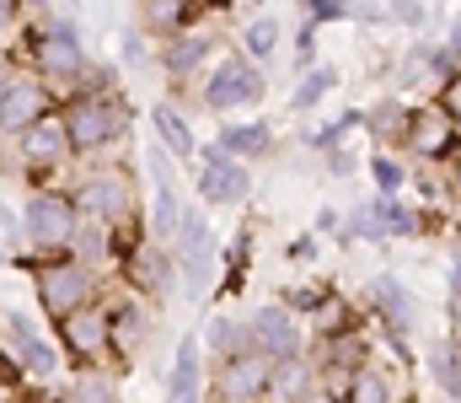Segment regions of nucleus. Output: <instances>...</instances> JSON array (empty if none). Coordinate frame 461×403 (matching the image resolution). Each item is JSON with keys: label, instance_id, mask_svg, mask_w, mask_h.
Masks as SVG:
<instances>
[{"label": "nucleus", "instance_id": "1", "mask_svg": "<svg viewBox=\"0 0 461 403\" xmlns=\"http://www.w3.org/2000/svg\"><path fill=\"white\" fill-rule=\"evenodd\" d=\"M76 210L81 215H92V221H103V226H113L118 237H129V243H140V205H134V178L123 172V167H92L81 183H76Z\"/></svg>", "mask_w": 461, "mask_h": 403}, {"label": "nucleus", "instance_id": "2", "mask_svg": "<svg viewBox=\"0 0 461 403\" xmlns=\"http://www.w3.org/2000/svg\"><path fill=\"white\" fill-rule=\"evenodd\" d=\"M59 119H65V134H70L76 156H97L129 130V114H123V103L113 92H70L59 103Z\"/></svg>", "mask_w": 461, "mask_h": 403}, {"label": "nucleus", "instance_id": "3", "mask_svg": "<svg viewBox=\"0 0 461 403\" xmlns=\"http://www.w3.org/2000/svg\"><path fill=\"white\" fill-rule=\"evenodd\" d=\"M22 226H27V243H32V248H43V253H70V248H76V232H81V210H76L70 194L38 188V194L27 199Z\"/></svg>", "mask_w": 461, "mask_h": 403}, {"label": "nucleus", "instance_id": "4", "mask_svg": "<svg viewBox=\"0 0 461 403\" xmlns=\"http://www.w3.org/2000/svg\"><path fill=\"white\" fill-rule=\"evenodd\" d=\"M54 328H59V344H65V355H70L81 371H97L103 361H118V350H113V323H108V307H103V301H92V307H81V312L59 317Z\"/></svg>", "mask_w": 461, "mask_h": 403}, {"label": "nucleus", "instance_id": "5", "mask_svg": "<svg viewBox=\"0 0 461 403\" xmlns=\"http://www.w3.org/2000/svg\"><path fill=\"white\" fill-rule=\"evenodd\" d=\"M402 151L429 161V167H451L461 161V130L456 119L440 108V103H413V119H408V134H402Z\"/></svg>", "mask_w": 461, "mask_h": 403}, {"label": "nucleus", "instance_id": "6", "mask_svg": "<svg viewBox=\"0 0 461 403\" xmlns=\"http://www.w3.org/2000/svg\"><path fill=\"white\" fill-rule=\"evenodd\" d=\"M38 301H43V312L54 323L70 317V312H81V307H92L97 301V269L81 264V259L43 264V274H38Z\"/></svg>", "mask_w": 461, "mask_h": 403}, {"label": "nucleus", "instance_id": "7", "mask_svg": "<svg viewBox=\"0 0 461 403\" xmlns=\"http://www.w3.org/2000/svg\"><path fill=\"white\" fill-rule=\"evenodd\" d=\"M54 114V92L38 70H0V134H22Z\"/></svg>", "mask_w": 461, "mask_h": 403}, {"label": "nucleus", "instance_id": "8", "mask_svg": "<svg viewBox=\"0 0 461 403\" xmlns=\"http://www.w3.org/2000/svg\"><path fill=\"white\" fill-rule=\"evenodd\" d=\"M263 70L247 60V54H221L210 81H204V108L215 114H230V108H258L263 103Z\"/></svg>", "mask_w": 461, "mask_h": 403}, {"label": "nucleus", "instance_id": "9", "mask_svg": "<svg viewBox=\"0 0 461 403\" xmlns=\"http://www.w3.org/2000/svg\"><path fill=\"white\" fill-rule=\"evenodd\" d=\"M172 253H177V269H183V285H188L194 296H204V290H210V274H215V232H210V221H204L199 205H183Z\"/></svg>", "mask_w": 461, "mask_h": 403}, {"label": "nucleus", "instance_id": "10", "mask_svg": "<svg viewBox=\"0 0 461 403\" xmlns=\"http://www.w3.org/2000/svg\"><path fill=\"white\" fill-rule=\"evenodd\" d=\"M247 344L263 355V361H301L306 355V334H301V317L274 301V307H258L247 317Z\"/></svg>", "mask_w": 461, "mask_h": 403}, {"label": "nucleus", "instance_id": "11", "mask_svg": "<svg viewBox=\"0 0 461 403\" xmlns=\"http://www.w3.org/2000/svg\"><path fill=\"white\" fill-rule=\"evenodd\" d=\"M32 70L49 76V81H70V76L86 70V49H81V38H76L70 22H43L38 27V38H32Z\"/></svg>", "mask_w": 461, "mask_h": 403}, {"label": "nucleus", "instance_id": "12", "mask_svg": "<svg viewBox=\"0 0 461 403\" xmlns=\"http://www.w3.org/2000/svg\"><path fill=\"white\" fill-rule=\"evenodd\" d=\"M16 151H22V167L32 172V178H43V172H59L76 151H70V134H65V119H59V108L54 114H43L38 124H27V130L16 134Z\"/></svg>", "mask_w": 461, "mask_h": 403}, {"label": "nucleus", "instance_id": "13", "mask_svg": "<svg viewBox=\"0 0 461 403\" xmlns=\"http://www.w3.org/2000/svg\"><path fill=\"white\" fill-rule=\"evenodd\" d=\"M268 371H274V361H263L258 350L226 355V361L215 366V403H263Z\"/></svg>", "mask_w": 461, "mask_h": 403}, {"label": "nucleus", "instance_id": "14", "mask_svg": "<svg viewBox=\"0 0 461 403\" xmlns=\"http://www.w3.org/2000/svg\"><path fill=\"white\" fill-rule=\"evenodd\" d=\"M247 188H252L247 161L226 156L221 145H204V167H199V194H204V205H241Z\"/></svg>", "mask_w": 461, "mask_h": 403}, {"label": "nucleus", "instance_id": "15", "mask_svg": "<svg viewBox=\"0 0 461 403\" xmlns=\"http://www.w3.org/2000/svg\"><path fill=\"white\" fill-rule=\"evenodd\" d=\"M402 371L408 366H381V361H370L365 371H354L348 377V393L344 403H413V393H408V382H402Z\"/></svg>", "mask_w": 461, "mask_h": 403}, {"label": "nucleus", "instance_id": "16", "mask_svg": "<svg viewBox=\"0 0 461 403\" xmlns=\"http://www.w3.org/2000/svg\"><path fill=\"white\" fill-rule=\"evenodd\" d=\"M167 274H172V259H167V243H134L129 253H123V279H129V290H145V296H161L167 290Z\"/></svg>", "mask_w": 461, "mask_h": 403}, {"label": "nucleus", "instance_id": "17", "mask_svg": "<svg viewBox=\"0 0 461 403\" xmlns=\"http://www.w3.org/2000/svg\"><path fill=\"white\" fill-rule=\"evenodd\" d=\"M370 317L381 323V334H408L413 328V296H408V285L397 279V274H375V285H370Z\"/></svg>", "mask_w": 461, "mask_h": 403}, {"label": "nucleus", "instance_id": "18", "mask_svg": "<svg viewBox=\"0 0 461 403\" xmlns=\"http://www.w3.org/2000/svg\"><path fill=\"white\" fill-rule=\"evenodd\" d=\"M215 54V32L210 27H188V32H177L167 49H161V70L172 76V81H188V76H199V65Z\"/></svg>", "mask_w": 461, "mask_h": 403}, {"label": "nucleus", "instance_id": "19", "mask_svg": "<svg viewBox=\"0 0 461 403\" xmlns=\"http://www.w3.org/2000/svg\"><path fill=\"white\" fill-rule=\"evenodd\" d=\"M312 388H317V366H312L306 355H301V361H274L263 403H301Z\"/></svg>", "mask_w": 461, "mask_h": 403}, {"label": "nucleus", "instance_id": "20", "mask_svg": "<svg viewBox=\"0 0 461 403\" xmlns=\"http://www.w3.org/2000/svg\"><path fill=\"white\" fill-rule=\"evenodd\" d=\"M5 328H11V344H16L22 371H27V377H54V366H59V361H54V350L38 339V328H32L27 317H16V312L5 317Z\"/></svg>", "mask_w": 461, "mask_h": 403}, {"label": "nucleus", "instance_id": "21", "mask_svg": "<svg viewBox=\"0 0 461 403\" xmlns=\"http://www.w3.org/2000/svg\"><path fill=\"white\" fill-rule=\"evenodd\" d=\"M408 119H413V103H402V97H381L375 108H365V130H370V140H375V151L402 145Z\"/></svg>", "mask_w": 461, "mask_h": 403}, {"label": "nucleus", "instance_id": "22", "mask_svg": "<svg viewBox=\"0 0 461 403\" xmlns=\"http://www.w3.org/2000/svg\"><path fill=\"white\" fill-rule=\"evenodd\" d=\"M103 307H108V323H113L118 361H129V355H134V344H140V339H145V328H150V323H145L150 312H145L140 301H129V296H123V301H103Z\"/></svg>", "mask_w": 461, "mask_h": 403}, {"label": "nucleus", "instance_id": "23", "mask_svg": "<svg viewBox=\"0 0 461 403\" xmlns=\"http://www.w3.org/2000/svg\"><path fill=\"white\" fill-rule=\"evenodd\" d=\"M370 215H375L381 237H424V215H419L413 205H402V194H397V199L375 194V199H370Z\"/></svg>", "mask_w": 461, "mask_h": 403}, {"label": "nucleus", "instance_id": "24", "mask_svg": "<svg viewBox=\"0 0 461 403\" xmlns=\"http://www.w3.org/2000/svg\"><path fill=\"white\" fill-rule=\"evenodd\" d=\"M429 377H435V388L446 398H461V339L456 334H446V339L429 344Z\"/></svg>", "mask_w": 461, "mask_h": 403}, {"label": "nucleus", "instance_id": "25", "mask_svg": "<svg viewBox=\"0 0 461 403\" xmlns=\"http://www.w3.org/2000/svg\"><path fill=\"white\" fill-rule=\"evenodd\" d=\"M215 145H221L226 156H236V161H252V156H268L274 130H268V124H226Z\"/></svg>", "mask_w": 461, "mask_h": 403}, {"label": "nucleus", "instance_id": "26", "mask_svg": "<svg viewBox=\"0 0 461 403\" xmlns=\"http://www.w3.org/2000/svg\"><path fill=\"white\" fill-rule=\"evenodd\" d=\"M150 124H156L161 145H167L172 156H194V151H199V145H194V130H188V119H183L172 103H156V108H150Z\"/></svg>", "mask_w": 461, "mask_h": 403}, {"label": "nucleus", "instance_id": "27", "mask_svg": "<svg viewBox=\"0 0 461 403\" xmlns=\"http://www.w3.org/2000/svg\"><path fill=\"white\" fill-rule=\"evenodd\" d=\"M339 87V70H328V65H312L301 81H295V97H290V108L295 114H312V108H322V97Z\"/></svg>", "mask_w": 461, "mask_h": 403}, {"label": "nucleus", "instance_id": "28", "mask_svg": "<svg viewBox=\"0 0 461 403\" xmlns=\"http://www.w3.org/2000/svg\"><path fill=\"white\" fill-rule=\"evenodd\" d=\"M204 344H210L221 361L252 350V344H247V317H241V323H236V317H210V323H204Z\"/></svg>", "mask_w": 461, "mask_h": 403}, {"label": "nucleus", "instance_id": "29", "mask_svg": "<svg viewBox=\"0 0 461 403\" xmlns=\"http://www.w3.org/2000/svg\"><path fill=\"white\" fill-rule=\"evenodd\" d=\"M252 232H258V226H241V232L230 237V248H226V279H221V296H236V290H241V279H247V253H252Z\"/></svg>", "mask_w": 461, "mask_h": 403}, {"label": "nucleus", "instance_id": "30", "mask_svg": "<svg viewBox=\"0 0 461 403\" xmlns=\"http://www.w3.org/2000/svg\"><path fill=\"white\" fill-rule=\"evenodd\" d=\"M370 178H375V194H386V199H397L408 188V172H402V161L392 151H375L370 156Z\"/></svg>", "mask_w": 461, "mask_h": 403}, {"label": "nucleus", "instance_id": "31", "mask_svg": "<svg viewBox=\"0 0 461 403\" xmlns=\"http://www.w3.org/2000/svg\"><path fill=\"white\" fill-rule=\"evenodd\" d=\"M274 43H279V22H274V16L247 22V32H241V54H247V60H268Z\"/></svg>", "mask_w": 461, "mask_h": 403}, {"label": "nucleus", "instance_id": "32", "mask_svg": "<svg viewBox=\"0 0 461 403\" xmlns=\"http://www.w3.org/2000/svg\"><path fill=\"white\" fill-rule=\"evenodd\" d=\"M328 296H333V290H328V285H317V279H312V285H295V290H290V296H285V307H290V312H295V317H312V312H317V307H322V301H328Z\"/></svg>", "mask_w": 461, "mask_h": 403}, {"label": "nucleus", "instance_id": "33", "mask_svg": "<svg viewBox=\"0 0 461 403\" xmlns=\"http://www.w3.org/2000/svg\"><path fill=\"white\" fill-rule=\"evenodd\" d=\"M301 5H306V22L312 27H328V22L354 16V0H301Z\"/></svg>", "mask_w": 461, "mask_h": 403}, {"label": "nucleus", "instance_id": "34", "mask_svg": "<svg viewBox=\"0 0 461 403\" xmlns=\"http://www.w3.org/2000/svg\"><path fill=\"white\" fill-rule=\"evenodd\" d=\"M435 103H440V108L456 119V130H461V70L451 76V81H446V87H440V92H435Z\"/></svg>", "mask_w": 461, "mask_h": 403}, {"label": "nucleus", "instance_id": "35", "mask_svg": "<svg viewBox=\"0 0 461 403\" xmlns=\"http://www.w3.org/2000/svg\"><path fill=\"white\" fill-rule=\"evenodd\" d=\"M392 5V22H402V27H419L424 22V5L419 0H386Z\"/></svg>", "mask_w": 461, "mask_h": 403}, {"label": "nucleus", "instance_id": "36", "mask_svg": "<svg viewBox=\"0 0 461 403\" xmlns=\"http://www.w3.org/2000/svg\"><path fill=\"white\" fill-rule=\"evenodd\" d=\"M451 312H461V253L451 259Z\"/></svg>", "mask_w": 461, "mask_h": 403}, {"label": "nucleus", "instance_id": "37", "mask_svg": "<svg viewBox=\"0 0 461 403\" xmlns=\"http://www.w3.org/2000/svg\"><path fill=\"white\" fill-rule=\"evenodd\" d=\"M16 5H22V0H0V38L11 32V22H16Z\"/></svg>", "mask_w": 461, "mask_h": 403}, {"label": "nucleus", "instance_id": "38", "mask_svg": "<svg viewBox=\"0 0 461 403\" xmlns=\"http://www.w3.org/2000/svg\"><path fill=\"white\" fill-rule=\"evenodd\" d=\"M446 49L456 54V65H461V16H456V22H451V32H446Z\"/></svg>", "mask_w": 461, "mask_h": 403}, {"label": "nucleus", "instance_id": "39", "mask_svg": "<svg viewBox=\"0 0 461 403\" xmlns=\"http://www.w3.org/2000/svg\"><path fill=\"white\" fill-rule=\"evenodd\" d=\"M290 259H312V237H295L290 243Z\"/></svg>", "mask_w": 461, "mask_h": 403}, {"label": "nucleus", "instance_id": "40", "mask_svg": "<svg viewBox=\"0 0 461 403\" xmlns=\"http://www.w3.org/2000/svg\"><path fill=\"white\" fill-rule=\"evenodd\" d=\"M301 403H339V398H333V393H322V388H312V393H306Z\"/></svg>", "mask_w": 461, "mask_h": 403}, {"label": "nucleus", "instance_id": "41", "mask_svg": "<svg viewBox=\"0 0 461 403\" xmlns=\"http://www.w3.org/2000/svg\"><path fill=\"white\" fill-rule=\"evenodd\" d=\"M210 5H230V0H210Z\"/></svg>", "mask_w": 461, "mask_h": 403}]
</instances>
